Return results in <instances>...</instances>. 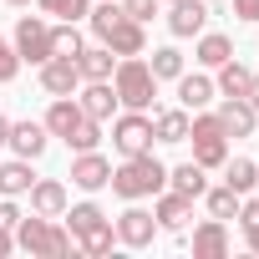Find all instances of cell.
<instances>
[{"label":"cell","instance_id":"cell-12","mask_svg":"<svg viewBox=\"0 0 259 259\" xmlns=\"http://www.w3.org/2000/svg\"><path fill=\"white\" fill-rule=\"evenodd\" d=\"M6 148L16 153V158H41L46 148H51V133H46V122H11V138H6Z\"/></svg>","mask_w":259,"mask_h":259},{"label":"cell","instance_id":"cell-20","mask_svg":"<svg viewBox=\"0 0 259 259\" xmlns=\"http://www.w3.org/2000/svg\"><path fill=\"white\" fill-rule=\"evenodd\" d=\"M188 117L193 112H183V107H158L153 112V138L168 143V148L173 143H188Z\"/></svg>","mask_w":259,"mask_h":259},{"label":"cell","instance_id":"cell-9","mask_svg":"<svg viewBox=\"0 0 259 259\" xmlns=\"http://www.w3.org/2000/svg\"><path fill=\"white\" fill-rule=\"evenodd\" d=\"M117 244H127V249H148L153 239H158V219H153V208H138V203H127L122 213H117Z\"/></svg>","mask_w":259,"mask_h":259},{"label":"cell","instance_id":"cell-27","mask_svg":"<svg viewBox=\"0 0 259 259\" xmlns=\"http://www.w3.org/2000/svg\"><path fill=\"white\" fill-rule=\"evenodd\" d=\"M203 203H208V219H239V203H244V193H234L229 183H219V188H203Z\"/></svg>","mask_w":259,"mask_h":259},{"label":"cell","instance_id":"cell-3","mask_svg":"<svg viewBox=\"0 0 259 259\" xmlns=\"http://www.w3.org/2000/svg\"><path fill=\"white\" fill-rule=\"evenodd\" d=\"M46 133L51 138H61L71 153H87V148H97L102 143V122H92L87 112H81V102L76 97H51V107H46Z\"/></svg>","mask_w":259,"mask_h":259},{"label":"cell","instance_id":"cell-16","mask_svg":"<svg viewBox=\"0 0 259 259\" xmlns=\"http://www.w3.org/2000/svg\"><path fill=\"white\" fill-rule=\"evenodd\" d=\"M213 117L224 122V133H229V138H254V127H259V112H254L244 97H224Z\"/></svg>","mask_w":259,"mask_h":259},{"label":"cell","instance_id":"cell-24","mask_svg":"<svg viewBox=\"0 0 259 259\" xmlns=\"http://www.w3.org/2000/svg\"><path fill=\"white\" fill-rule=\"evenodd\" d=\"M219 76H213V87H219V97H244L249 92V81H254V71L239 61V56H229L224 66H213Z\"/></svg>","mask_w":259,"mask_h":259},{"label":"cell","instance_id":"cell-40","mask_svg":"<svg viewBox=\"0 0 259 259\" xmlns=\"http://www.w3.org/2000/svg\"><path fill=\"white\" fill-rule=\"evenodd\" d=\"M6 138H11V117H0V148H6Z\"/></svg>","mask_w":259,"mask_h":259},{"label":"cell","instance_id":"cell-39","mask_svg":"<svg viewBox=\"0 0 259 259\" xmlns=\"http://www.w3.org/2000/svg\"><path fill=\"white\" fill-rule=\"evenodd\" d=\"M244 102H249V107H254V112H259V76H254V81H249V92H244Z\"/></svg>","mask_w":259,"mask_h":259},{"label":"cell","instance_id":"cell-42","mask_svg":"<svg viewBox=\"0 0 259 259\" xmlns=\"http://www.w3.org/2000/svg\"><path fill=\"white\" fill-rule=\"evenodd\" d=\"M208 6H224V0H208Z\"/></svg>","mask_w":259,"mask_h":259},{"label":"cell","instance_id":"cell-7","mask_svg":"<svg viewBox=\"0 0 259 259\" xmlns=\"http://www.w3.org/2000/svg\"><path fill=\"white\" fill-rule=\"evenodd\" d=\"M153 143H158V138H153V117H148V112H127V107H122V112L112 117V148H117L122 158L153 153Z\"/></svg>","mask_w":259,"mask_h":259},{"label":"cell","instance_id":"cell-37","mask_svg":"<svg viewBox=\"0 0 259 259\" xmlns=\"http://www.w3.org/2000/svg\"><path fill=\"white\" fill-rule=\"evenodd\" d=\"M11 249H16V234H11V229H0V259H6Z\"/></svg>","mask_w":259,"mask_h":259},{"label":"cell","instance_id":"cell-33","mask_svg":"<svg viewBox=\"0 0 259 259\" xmlns=\"http://www.w3.org/2000/svg\"><path fill=\"white\" fill-rule=\"evenodd\" d=\"M16 76H21V56H16L11 36H0V87H11Z\"/></svg>","mask_w":259,"mask_h":259},{"label":"cell","instance_id":"cell-30","mask_svg":"<svg viewBox=\"0 0 259 259\" xmlns=\"http://www.w3.org/2000/svg\"><path fill=\"white\" fill-rule=\"evenodd\" d=\"M148 66H153L158 81H178V76H183V51H178V46H158Z\"/></svg>","mask_w":259,"mask_h":259},{"label":"cell","instance_id":"cell-14","mask_svg":"<svg viewBox=\"0 0 259 259\" xmlns=\"http://www.w3.org/2000/svg\"><path fill=\"white\" fill-rule=\"evenodd\" d=\"M26 198H31V213H46V219H61V213H66V203H71V193H66V183H61V178H36Z\"/></svg>","mask_w":259,"mask_h":259},{"label":"cell","instance_id":"cell-22","mask_svg":"<svg viewBox=\"0 0 259 259\" xmlns=\"http://www.w3.org/2000/svg\"><path fill=\"white\" fill-rule=\"evenodd\" d=\"M31 183H36L31 158H11V163H0V198H26Z\"/></svg>","mask_w":259,"mask_h":259},{"label":"cell","instance_id":"cell-31","mask_svg":"<svg viewBox=\"0 0 259 259\" xmlns=\"http://www.w3.org/2000/svg\"><path fill=\"white\" fill-rule=\"evenodd\" d=\"M87 41H81V31H76V21H61V26H51V51L56 56H76Z\"/></svg>","mask_w":259,"mask_h":259},{"label":"cell","instance_id":"cell-18","mask_svg":"<svg viewBox=\"0 0 259 259\" xmlns=\"http://www.w3.org/2000/svg\"><path fill=\"white\" fill-rule=\"evenodd\" d=\"M153 219H158V229L178 234V229H183V224L193 219V198H183V193L163 188V193H158V203H153Z\"/></svg>","mask_w":259,"mask_h":259},{"label":"cell","instance_id":"cell-25","mask_svg":"<svg viewBox=\"0 0 259 259\" xmlns=\"http://www.w3.org/2000/svg\"><path fill=\"white\" fill-rule=\"evenodd\" d=\"M168 188H173V193H183V198H203L208 178H203V168H198V163H178V168H168Z\"/></svg>","mask_w":259,"mask_h":259},{"label":"cell","instance_id":"cell-35","mask_svg":"<svg viewBox=\"0 0 259 259\" xmlns=\"http://www.w3.org/2000/svg\"><path fill=\"white\" fill-rule=\"evenodd\" d=\"M229 6H234V16H239V21L259 26V0H229Z\"/></svg>","mask_w":259,"mask_h":259},{"label":"cell","instance_id":"cell-6","mask_svg":"<svg viewBox=\"0 0 259 259\" xmlns=\"http://www.w3.org/2000/svg\"><path fill=\"white\" fill-rule=\"evenodd\" d=\"M188 143H193V163H198L203 173L229 163V133H224V122H219L208 107L188 117Z\"/></svg>","mask_w":259,"mask_h":259},{"label":"cell","instance_id":"cell-5","mask_svg":"<svg viewBox=\"0 0 259 259\" xmlns=\"http://www.w3.org/2000/svg\"><path fill=\"white\" fill-rule=\"evenodd\" d=\"M112 92H117V102H122L127 112H153V102H158V76H153V66H148L143 56H117V66H112Z\"/></svg>","mask_w":259,"mask_h":259},{"label":"cell","instance_id":"cell-17","mask_svg":"<svg viewBox=\"0 0 259 259\" xmlns=\"http://www.w3.org/2000/svg\"><path fill=\"white\" fill-rule=\"evenodd\" d=\"M213 97H219V87H213L208 71H183V76H178V107H183V112H203Z\"/></svg>","mask_w":259,"mask_h":259},{"label":"cell","instance_id":"cell-32","mask_svg":"<svg viewBox=\"0 0 259 259\" xmlns=\"http://www.w3.org/2000/svg\"><path fill=\"white\" fill-rule=\"evenodd\" d=\"M41 16H61V21H87L92 0H36Z\"/></svg>","mask_w":259,"mask_h":259},{"label":"cell","instance_id":"cell-13","mask_svg":"<svg viewBox=\"0 0 259 259\" xmlns=\"http://www.w3.org/2000/svg\"><path fill=\"white\" fill-rule=\"evenodd\" d=\"M76 102H81V112L92 117V122H107V117H117V92H112V81H81L76 87Z\"/></svg>","mask_w":259,"mask_h":259},{"label":"cell","instance_id":"cell-19","mask_svg":"<svg viewBox=\"0 0 259 259\" xmlns=\"http://www.w3.org/2000/svg\"><path fill=\"white\" fill-rule=\"evenodd\" d=\"M229 254V224L224 219H203L193 229V259H224Z\"/></svg>","mask_w":259,"mask_h":259},{"label":"cell","instance_id":"cell-23","mask_svg":"<svg viewBox=\"0 0 259 259\" xmlns=\"http://www.w3.org/2000/svg\"><path fill=\"white\" fill-rule=\"evenodd\" d=\"M193 56H198V66H224L229 56H234V36H224V31H198V46H193Z\"/></svg>","mask_w":259,"mask_h":259},{"label":"cell","instance_id":"cell-29","mask_svg":"<svg viewBox=\"0 0 259 259\" xmlns=\"http://www.w3.org/2000/svg\"><path fill=\"white\" fill-rule=\"evenodd\" d=\"M61 219H66L71 239H81V234H87V229H97V224H102L107 213H102L97 203H66V213H61Z\"/></svg>","mask_w":259,"mask_h":259},{"label":"cell","instance_id":"cell-21","mask_svg":"<svg viewBox=\"0 0 259 259\" xmlns=\"http://www.w3.org/2000/svg\"><path fill=\"white\" fill-rule=\"evenodd\" d=\"M112 66H117V56H112L102 41L76 51V71H81V81H112Z\"/></svg>","mask_w":259,"mask_h":259},{"label":"cell","instance_id":"cell-36","mask_svg":"<svg viewBox=\"0 0 259 259\" xmlns=\"http://www.w3.org/2000/svg\"><path fill=\"white\" fill-rule=\"evenodd\" d=\"M16 224H21V208H16V198H6V203H0V229L16 234Z\"/></svg>","mask_w":259,"mask_h":259},{"label":"cell","instance_id":"cell-4","mask_svg":"<svg viewBox=\"0 0 259 259\" xmlns=\"http://www.w3.org/2000/svg\"><path fill=\"white\" fill-rule=\"evenodd\" d=\"M16 249H26V254H36V259H66V254H76V239H71V229L66 224H56V219H46V213H21V224H16Z\"/></svg>","mask_w":259,"mask_h":259},{"label":"cell","instance_id":"cell-38","mask_svg":"<svg viewBox=\"0 0 259 259\" xmlns=\"http://www.w3.org/2000/svg\"><path fill=\"white\" fill-rule=\"evenodd\" d=\"M244 244H249V249L259 254V224H249V229H244Z\"/></svg>","mask_w":259,"mask_h":259},{"label":"cell","instance_id":"cell-43","mask_svg":"<svg viewBox=\"0 0 259 259\" xmlns=\"http://www.w3.org/2000/svg\"><path fill=\"white\" fill-rule=\"evenodd\" d=\"M168 6H173V0H168Z\"/></svg>","mask_w":259,"mask_h":259},{"label":"cell","instance_id":"cell-1","mask_svg":"<svg viewBox=\"0 0 259 259\" xmlns=\"http://www.w3.org/2000/svg\"><path fill=\"white\" fill-rule=\"evenodd\" d=\"M87 26H92V36H97L112 56H143V51H148L143 21H133L122 6H112V0H102V6L87 11Z\"/></svg>","mask_w":259,"mask_h":259},{"label":"cell","instance_id":"cell-2","mask_svg":"<svg viewBox=\"0 0 259 259\" xmlns=\"http://www.w3.org/2000/svg\"><path fill=\"white\" fill-rule=\"evenodd\" d=\"M107 188L122 198V203H143V198H158L168 188V168L153 158V153H138V158H122L107 178Z\"/></svg>","mask_w":259,"mask_h":259},{"label":"cell","instance_id":"cell-34","mask_svg":"<svg viewBox=\"0 0 259 259\" xmlns=\"http://www.w3.org/2000/svg\"><path fill=\"white\" fill-rule=\"evenodd\" d=\"M117 6L133 16V21H143V26H148V21L158 16V6H163V0H117Z\"/></svg>","mask_w":259,"mask_h":259},{"label":"cell","instance_id":"cell-26","mask_svg":"<svg viewBox=\"0 0 259 259\" xmlns=\"http://www.w3.org/2000/svg\"><path fill=\"white\" fill-rule=\"evenodd\" d=\"M224 183H229L234 193H254V188H259V163H254V158H229V163H224Z\"/></svg>","mask_w":259,"mask_h":259},{"label":"cell","instance_id":"cell-41","mask_svg":"<svg viewBox=\"0 0 259 259\" xmlns=\"http://www.w3.org/2000/svg\"><path fill=\"white\" fill-rule=\"evenodd\" d=\"M6 6H31V0H6Z\"/></svg>","mask_w":259,"mask_h":259},{"label":"cell","instance_id":"cell-8","mask_svg":"<svg viewBox=\"0 0 259 259\" xmlns=\"http://www.w3.org/2000/svg\"><path fill=\"white\" fill-rule=\"evenodd\" d=\"M11 46H16L21 66H41V61L56 56V51H51V26H46L41 16H21L16 31H11Z\"/></svg>","mask_w":259,"mask_h":259},{"label":"cell","instance_id":"cell-28","mask_svg":"<svg viewBox=\"0 0 259 259\" xmlns=\"http://www.w3.org/2000/svg\"><path fill=\"white\" fill-rule=\"evenodd\" d=\"M112 244H117V229H112V219H102L97 229H87V234L76 239V249H81L87 259H102V254H112Z\"/></svg>","mask_w":259,"mask_h":259},{"label":"cell","instance_id":"cell-10","mask_svg":"<svg viewBox=\"0 0 259 259\" xmlns=\"http://www.w3.org/2000/svg\"><path fill=\"white\" fill-rule=\"evenodd\" d=\"M36 71H41V92H46V97H76V87H81L76 56H51V61H41Z\"/></svg>","mask_w":259,"mask_h":259},{"label":"cell","instance_id":"cell-11","mask_svg":"<svg viewBox=\"0 0 259 259\" xmlns=\"http://www.w3.org/2000/svg\"><path fill=\"white\" fill-rule=\"evenodd\" d=\"M107 178H112V163H107L97 148H87V153H76V158H71V183H76L81 193H102V188H107Z\"/></svg>","mask_w":259,"mask_h":259},{"label":"cell","instance_id":"cell-15","mask_svg":"<svg viewBox=\"0 0 259 259\" xmlns=\"http://www.w3.org/2000/svg\"><path fill=\"white\" fill-rule=\"evenodd\" d=\"M203 26H208V0H173V11H168V31H173L178 41L198 36Z\"/></svg>","mask_w":259,"mask_h":259}]
</instances>
